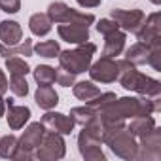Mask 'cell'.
Here are the masks:
<instances>
[{"label": "cell", "instance_id": "obj_32", "mask_svg": "<svg viewBox=\"0 0 161 161\" xmlns=\"http://www.w3.org/2000/svg\"><path fill=\"white\" fill-rule=\"evenodd\" d=\"M55 82L59 86H63V87H70V86H74L76 78H74V74H70L68 70L59 66V68H55Z\"/></svg>", "mask_w": 161, "mask_h": 161}, {"label": "cell", "instance_id": "obj_33", "mask_svg": "<svg viewBox=\"0 0 161 161\" xmlns=\"http://www.w3.org/2000/svg\"><path fill=\"white\" fill-rule=\"evenodd\" d=\"M0 10L6 14H17L21 10V0H0Z\"/></svg>", "mask_w": 161, "mask_h": 161}, {"label": "cell", "instance_id": "obj_35", "mask_svg": "<svg viewBox=\"0 0 161 161\" xmlns=\"http://www.w3.org/2000/svg\"><path fill=\"white\" fill-rule=\"evenodd\" d=\"M76 2L82 6V8H97L103 0H76Z\"/></svg>", "mask_w": 161, "mask_h": 161}, {"label": "cell", "instance_id": "obj_27", "mask_svg": "<svg viewBox=\"0 0 161 161\" xmlns=\"http://www.w3.org/2000/svg\"><path fill=\"white\" fill-rule=\"evenodd\" d=\"M32 76L38 86H51L55 82V68L49 64H38L32 70Z\"/></svg>", "mask_w": 161, "mask_h": 161}, {"label": "cell", "instance_id": "obj_2", "mask_svg": "<svg viewBox=\"0 0 161 161\" xmlns=\"http://www.w3.org/2000/svg\"><path fill=\"white\" fill-rule=\"evenodd\" d=\"M118 82L121 84L123 89L127 91H135L138 95H146V97H159L161 95V84L159 80L150 78L142 72L136 70L135 64H131L127 59L118 61Z\"/></svg>", "mask_w": 161, "mask_h": 161}, {"label": "cell", "instance_id": "obj_9", "mask_svg": "<svg viewBox=\"0 0 161 161\" xmlns=\"http://www.w3.org/2000/svg\"><path fill=\"white\" fill-rule=\"evenodd\" d=\"M78 150L86 161H104L106 159L103 152V142L95 138L93 135H89L86 129H82L78 135Z\"/></svg>", "mask_w": 161, "mask_h": 161}, {"label": "cell", "instance_id": "obj_21", "mask_svg": "<svg viewBox=\"0 0 161 161\" xmlns=\"http://www.w3.org/2000/svg\"><path fill=\"white\" fill-rule=\"evenodd\" d=\"M72 93H74L76 99L84 101V103H89L91 99H95V97L101 93V89H99L93 82H86V80H84V82H74Z\"/></svg>", "mask_w": 161, "mask_h": 161}, {"label": "cell", "instance_id": "obj_20", "mask_svg": "<svg viewBox=\"0 0 161 161\" xmlns=\"http://www.w3.org/2000/svg\"><path fill=\"white\" fill-rule=\"evenodd\" d=\"M29 29H31V32L34 34V36H46V34H49L51 32V29H53V23H51V19L47 17V14H32L31 15V19H29Z\"/></svg>", "mask_w": 161, "mask_h": 161}, {"label": "cell", "instance_id": "obj_10", "mask_svg": "<svg viewBox=\"0 0 161 161\" xmlns=\"http://www.w3.org/2000/svg\"><path fill=\"white\" fill-rule=\"evenodd\" d=\"M135 36L138 38V42H144L148 46L153 42H161V14L153 12L148 17H144V21L138 27V31L135 32Z\"/></svg>", "mask_w": 161, "mask_h": 161}, {"label": "cell", "instance_id": "obj_8", "mask_svg": "<svg viewBox=\"0 0 161 161\" xmlns=\"http://www.w3.org/2000/svg\"><path fill=\"white\" fill-rule=\"evenodd\" d=\"M91 82H99V84H112L118 80V61L112 57L103 55L99 61L91 63V66L87 68Z\"/></svg>", "mask_w": 161, "mask_h": 161}, {"label": "cell", "instance_id": "obj_14", "mask_svg": "<svg viewBox=\"0 0 161 161\" xmlns=\"http://www.w3.org/2000/svg\"><path fill=\"white\" fill-rule=\"evenodd\" d=\"M57 34L61 40L68 44H84L89 40V27L84 25H74V23H61L57 27Z\"/></svg>", "mask_w": 161, "mask_h": 161}, {"label": "cell", "instance_id": "obj_36", "mask_svg": "<svg viewBox=\"0 0 161 161\" xmlns=\"http://www.w3.org/2000/svg\"><path fill=\"white\" fill-rule=\"evenodd\" d=\"M4 112H6V99H2V95H0V118L4 116Z\"/></svg>", "mask_w": 161, "mask_h": 161}, {"label": "cell", "instance_id": "obj_28", "mask_svg": "<svg viewBox=\"0 0 161 161\" xmlns=\"http://www.w3.org/2000/svg\"><path fill=\"white\" fill-rule=\"evenodd\" d=\"M15 152H17V136L15 135H6L0 138V157L14 159Z\"/></svg>", "mask_w": 161, "mask_h": 161}, {"label": "cell", "instance_id": "obj_17", "mask_svg": "<svg viewBox=\"0 0 161 161\" xmlns=\"http://www.w3.org/2000/svg\"><path fill=\"white\" fill-rule=\"evenodd\" d=\"M125 59L135 66L148 64L150 63V46L144 42H135L131 47L125 49Z\"/></svg>", "mask_w": 161, "mask_h": 161}, {"label": "cell", "instance_id": "obj_13", "mask_svg": "<svg viewBox=\"0 0 161 161\" xmlns=\"http://www.w3.org/2000/svg\"><path fill=\"white\" fill-rule=\"evenodd\" d=\"M6 106H8V114H6V121L8 127L12 131H19L25 127V123H29L31 119V108L29 106H19L14 103V99H6Z\"/></svg>", "mask_w": 161, "mask_h": 161}, {"label": "cell", "instance_id": "obj_19", "mask_svg": "<svg viewBox=\"0 0 161 161\" xmlns=\"http://www.w3.org/2000/svg\"><path fill=\"white\" fill-rule=\"evenodd\" d=\"M155 127V119L150 116H136V118H131V123L127 125V129L135 135V138H142L144 135H148L152 129Z\"/></svg>", "mask_w": 161, "mask_h": 161}, {"label": "cell", "instance_id": "obj_23", "mask_svg": "<svg viewBox=\"0 0 161 161\" xmlns=\"http://www.w3.org/2000/svg\"><path fill=\"white\" fill-rule=\"evenodd\" d=\"M68 12H70V6L66 2H61V0H55L47 6V17L51 19V23L55 25H61V23H66V17H68Z\"/></svg>", "mask_w": 161, "mask_h": 161}, {"label": "cell", "instance_id": "obj_26", "mask_svg": "<svg viewBox=\"0 0 161 161\" xmlns=\"http://www.w3.org/2000/svg\"><path fill=\"white\" fill-rule=\"evenodd\" d=\"M59 51H61V47H59V42H55V40H44V42H38L36 46H32V53L46 57V59H55L59 55Z\"/></svg>", "mask_w": 161, "mask_h": 161}, {"label": "cell", "instance_id": "obj_31", "mask_svg": "<svg viewBox=\"0 0 161 161\" xmlns=\"http://www.w3.org/2000/svg\"><path fill=\"white\" fill-rule=\"evenodd\" d=\"M95 29H97V32H99V34L106 36V34H110V32H116V31H118L119 27H118V23H116V21L112 19V17H104V19L97 21Z\"/></svg>", "mask_w": 161, "mask_h": 161}, {"label": "cell", "instance_id": "obj_29", "mask_svg": "<svg viewBox=\"0 0 161 161\" xmlns=\"http://www.w3.org/2000/svg\"><path fill=\"white\" fill-rule=\"evenodd\" d=\"M10 89L15 97H27L29 95V84L25 76H10Z\"/></svg>", "mask_w": 161, "mask_h": 161}, {"label": "cell", "instance_id": "obj_22", "mask_svg": "<svg viewBox=\"0 0 161 161\" xmlns=\"http://www.w3.org/2000/svg\"><path fill=\"white\" fill-rule=\"evenodd\" d=\"M0 55H2L4 59L6 57H12V55H19V57H31L32 55V40H29V38H25V40H21L19 44H15V46H4L2 42H0Z\"/></svg>", "mask_w": 161, "mask_h": 161}, {"label": "cell", "instance_id": "obj_6", "mask_svg": "<svg viewBox=\"0 0 161 161\" xmlns=\"http://www.w3.org/2000/svg\"><path fill=\"white\" fill-rule=\"evenodd\" d=\"M64 153H66V144H64L63 135L46 129L42 142L38 144V148L34 150L32 155L38 161H55V159H63Z\"/></svg>", "mask_w": 161, "mask_h": 161}, {"label": "cell", "instance_id": "obj_3", "mask_svg": "<svg viewBox=\"0 0 161 161\" xmlns=\"http://www.w3.org/2000/svg\"><path fill=\"white\" fill-rule=\"evenodd\" d=\"M97 51V46L93 42H84V44H78V47L74 49H64V51H59L57 59H59V66L68 70L70 74H82L86 72L91 63H93V55Z\"/></svg>", "mask_w": 161, "mask_h": 161}, {"label": "cell", "instance_id": "obj_24", "mask_svg": "<svg viewBox=\"0 0 161 161\" xmlns=\"http://www.w3.org/2000/svg\"><path fill=\"white\" fill-rule=\"evenodd\" d=\"M4 61H6V68H8L10 76H27V74L31 72V66H29V63H27L23 57H19V55L6 57Z\"/></svg>", "mask_w": 161, "mask_h": 161}, {"label": "cell", "instance_id": "obj_37", "mask_svg": "<svg viewBox=\"0 0 161 161\" xmlns=\"http://www.w3.org/2000/svg\"><path fill=\"white\" fill-rule=\"evenodd\" d=\"M150 2H152V4H155V6H159V4H161V0H150Z\"/></svg>", "mask_w": 161, "mask_h": 161}, {"label": "cell", "instance_id": "obj_25", "mask_svg": "<svg viewBox=\"0 0 161 161\" xmlns=\"http://www.w3.org/2000/svg\"><path fill=\"white\" fill-rule=\"evenodd\" d=\"M95 116H97V110H95L93 106H89V104L74 106V108L70 110V118L74 119V123H76V125H82V127H84L87 121H91Z\"/></svg>", "mask_w": 161, "mask_h": 161}, {"label": "cell", "instance_id": "obj_7", "mask_svg": "<svg viewBox=\"0 0 161 161\" xmlns=\"http://www.w3.org/2000/svg\"><path fill=\"white\" fill-rule=\"evenodd\" d=\"M161 159V129L155 125L148 135L138 138L136 161H159Z\"/></svg>", "mask_w": 161, "mask_h": 161}, {"label": "cell", "instance_id": "obj_11", "mask_svg": "<svg viewBox=\"0 0 161 161\" xmlns=\"http://www.w3.org/2000/svg\"><path fill=\"white\" fill-rule=\"evenodd\" d=\"M110 17L118 23V27L119 29H123L125 32H136L138 31V27L142 25V21H144V12L142 10H119V8H114L112 10V14H110Z\"/></svg>", "mask_w": 161, "mask_h": 161}, {"label": "cell", "instance_id": "obj_1", "mask_svg": "<svg viewBox=\"0 0 161 161\" xmlns=\"http://www.w3.org/2000/svg\"><path fill=\"white\" fill-rule=\"evenodd\" d=\"M161 110L159 97H116L110 104L97 110L103 121H125L136 116H150Z\"/></svg>", "mask_w": 161, "mask_h": 161}, {"label": "cell", "instance_id": "obj_30", "mask_svg": "<svg viewBox=\"0 0 161 161\" xmlns=\"http://www.w3.org/2000/svg\"><path fill=\"white\" fill-rule=\"evenodd\" d=\"M114 99H116V93H112V91H106V93H99L95 99H91V101H89V103H86V104L93 106L95 110H101V108H104L106 104H110Z\"/></svg>", "mask_w": 161, "mask_h": 161}, {"label": "cell", "instance_id": "obj_16", "mask_svg": "<svg viewBox=\"0 0 161 161\" xmlns=\"http://www.w3.org/2000/svg\"><path fill=\"white\" fill-rule=\"evenodd\" d=\"M0 40L4 46H15L23 40V29L17 21H0Z\"/></svg>", "mask_w": 161, "mask_h": 161}, {"label": "cell", "instance_id": "obj_34", "mask_svg": "<svg viewBox=\"0 0 161 161\" xmlns=\"http://www.w3.org/2000/svg\"><path fill=\"white\" fill-rule=\"evenodd\" d=\"M10 89V84H8V78L4 74V70H0V95H4L6 91Z\"/></svg>", "mask_w": 161, "mask_h": 161}, {"label": "cell", "instance_id": "obj_4", "mask_svg": "<svg viewBox=\"0 0 161 161\" xmlns=\"http://www.w3.org/2000/svg\"><path fill=\"white\" fill-rule=\"evenodd\" d=\"M104 144L112 150L114 155L127 159V161H136V153H138V140L135 138V135L125 127H121L119 131H116L114 135H110Z\"/></svg>", "mask_w": 161, "mask_h": 161}, {"label": "cell", "instance_id": "obj_18", "mask_svg": "<svg viewBox=\"0 0 161 161\" xmlns=\"http://www.w3.org/2000/svg\"><path fill=\"white\" fill-rule=\"evenodd\" d=\"M34 101L42 110H53L59 104V95L51 86H38L34 93Z\"/></svg>", "mask_w": 161, "mask_h": 161}, {"label": "cell", "instance_id": "obj_5", "mask_svg": "<svg viewBox=\"0 0 161 161\" xmlns=\"http://www.w3.org/2000/svg\"><path fill=\"white\" fill-rule=\"evenodd\" d=\"M44 133H46V127L42 125V121L29 123V127L25 129L21 138H17V152H15L14 159L15 161H31V159H34L32 153L38 148V144L42 142Z\"/></svg>", "mask_w": 161, "mask_h": 161}, {"label": "cell", "instance_id": "obj_12", "mask_svg": "<svg viewBox=\"0 0 161 161\" xmlns=\"http://www.w3.org/2000/svg\"><path fill=\"white\" fill-rule=\"evenodd\" d=\"M42 125L47 129V131H55L59 135H70L76 127L74 119L66 114H61V112H51V110H46V114L42 116Z\"/></svg>", "mask_w": 161, "mask_h": 161}, {"label": "cell", "instance_id": "obj_15", "mask_svg": "<svg viewBox=\"0 0 161 161\" xmlns=\"http://www.w3.org/2000/svg\"><path fill=\"white\" fill-rule=\"evenodd\" d=\"M125 40H127V32L118 29L116 32H110L104 36V47H103V55L116 59L118 55L123 53L125 49Z\"/></svg>", "mask_w": 161, "mask_h": 161}]
</instances>
